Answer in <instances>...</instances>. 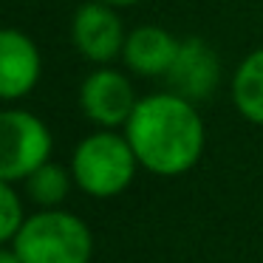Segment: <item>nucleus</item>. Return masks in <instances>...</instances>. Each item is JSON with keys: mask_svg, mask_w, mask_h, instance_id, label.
Here are the masks:
<instances>
[{"mask_svg": "<svg viewBox=\"0 0 263 263\" xmlns=\"http://www.w3.org/2000/svg\"><path fill=\"white\" fill-rule=\"evenodd\" d=\"M71 40L91 63L105 65L122 54L127 34L114 6L105 0H97V3H85L77 9L71 20Z\"/></svg>", "mask_w": 263, "mask_h": 263, "instance_id": "6", "label": "nucleus"}, {"mask_svg": "<svg viewBox=\"0 0 263 263\" xmlns=\"http://www.w3.org/2000/svg\"><path fill=\"white\" fill-rule=\"evenodd\" d=\"M164 77L170 82L173 93L195 102V99H206L215 91L221 65H218L215 51L201 37H190V40H181L176 60Z\"/></svg>", "mask_w": 263, "mask_h": 263, "instance_id": "7", "label": "nucleus"}, {"mask_svg": "<svg viewBox=\"0 0 263 263\" xmlns=\"http://www.w3.org/2000/svg\"><path fill=\"white\" fill-rule=\"evenodd\" d=\"M14 252L23 263H88L93 238L82 218L54 206L26 218L14 235Z\"/></svg>", "mask_w": 263, "mask_h": 263, "instance_id": "2", "label": "nucleus"}, {"mask_svg": "<svg viewBox=\"0 0 263 263\" xmlns=\"http://www.w3.org/2000/svg\"><path fill=\"white\" fill-rule=\"evenodd\" d=\"M139 164L156 176H181L204 150V122L193 102L178 93H150L139 99L125 125Z\"/></svg>", "mask_w": 263, "mask_h": 263, "instance_id": "1", "label": "nucleus"}, {"mask_svg": "<svg viewBox=\"0 0 263 263\" xmlns=\"http://www.w3.org/2000/svg\"><path fill=\"white\" fill-rule=\"evenodd\" d=\"M235 108L255 125H263V48L252 51L240 63L232 80Z\"/></svg>", "mask_w": 263, "mask_h": 263, "instance_id": "10", "label": "nucleus"}, {"mask_svg": "<svg viewBox=\"0 0 263 263\" xmlns=\"http://www.w3.org/2000/svg\"><path fill=\"white\" fill-rule=\"evenodd\" d=\"M40 51L20 29H0V99H20L40 80Z\"/></svg>", "mask_w": 263, "mask_h": 263, "instance_id": "8", "label": "nucleus"}, {"mask_svg": "<svg viewBox=\"0 0 263 263\" xmlns=\"http://www.w3.org/2000/svg\"><path fill=\"white\" fill-rule=\"evenodd\" d=\"M110 6H130V3H139V0H105Z\"/></svg>", "mask_w": 263, "mask_h": 263, "instance_id": "14", "label": "nucleus"}, {"mask_svg": "<svg viewBox=\"0 0 263 263\" xmlns=\"http://www.w3.org/2000/svg\"><path fill=\"white\" fill-rule=\"evenodd\" d=\"M136 153H133L127 136L114 130H99L85 136L74 150L71 159V176L82 193L93 198H110L127 190L136 173Z\"/></svg>", "mask_w": 263, "mask_h": 263, "instance_id": "3", "label": "nucleus"}, {"mask_svg": "<svg viewBox=\"0 0 263 263\" xmlns=\"http://www.w3.org/2000/svg\"><path fill=\"white\" fill-rule=\"evenodd\" d=\"M136 93L127 77H122L114 68H97L85 77L80 88V105L82 114L99 127H114L127 125L130 114L136 110Z\"/></svg>", "mask_w": 263, "mask_h": 263, "instance_id": "5", "label": "nucleus"}, {"mask_svg": "<svg viewBox=\"0 0 263 263\" xmlns=\"http://www.w3.org/2000/svg\"><path fill=\"white\" fill-rule=\"evenodd\" d=\"M0 263H23V260H20V255H17V252H9V249H0Z\"/></svg>", "mask_w": 263, "mask_h": 263, "instance_id": "13", "label": "nucleus"}, {"mask_svg": "<svg viewBox=\"0 0 263 263\" xmlns=\"http://www.w3.org/2000/svg\"><path fill=\"white\" fill-rule=\"evenodd\" d=\"M51 130L40 116L20 108L0 110V178L26 181L51 156Z\"/></svg>", "mask_w": 263, "mask_h": 263, "instance_id": "4", "label": "nucleus"}, {"mask_svg": "<svg viewBox=\"0 0 263 263\" xmlns=\"http://www.w3.org/2000/svg\"><path fill=\"white\" fill-rule=\"evenodd\" d=\"M71 178L74 176H68L65 167L54 164V161L48 159L46 164H40L29 178H26V190H29V195H31L34 204L46 206V210H54V206L63 204L65 195H68Z\"/></svg>", "mask_w": 263, "mask_h": 263, "instance_id": "11", "label": "nucleus"}, {"mask_svg": "<svg viewBox=\"0 0 263 263\" xmlns=\"http://www.w3.org/2000/svg\"><path fill=\"white\" fill-rule=\"evenodd\" d=\"M23 204H20L17 193L12 190V181L0 178V243L14 240V235L23 227Z\"/></svg>", "mask_w": 263, "mask_h": 263, "instance_id": "12", "label": "nucleus"}, {"mask_svg": "<svg viewBox=\"0 0 263 263\" xmlns=\"http://www.w3.org/2000/svg\"><path fill=\"white\" fill-rule=\"evenodd\" d=\"M178 46H181V40H176L161 26H139L127 34L122 57L133 74L164 77L178 54Z\"/></svg>", "mask_w": 263, "mask_h": 263, "instance_id": "9", "label": "nucleus"}]
</instances>
